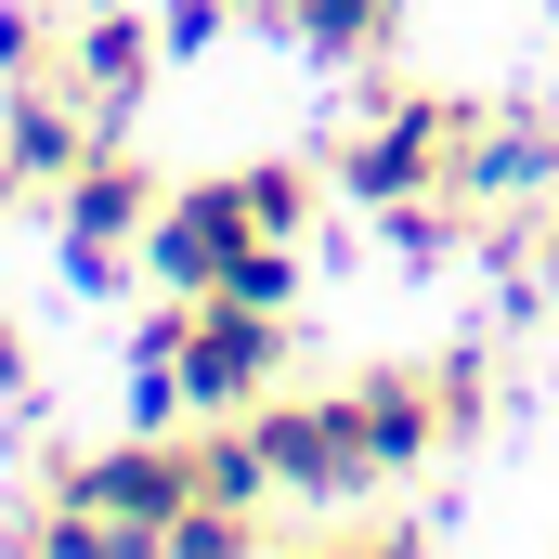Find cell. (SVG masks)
Returning a JSON list of instances; mask_svg holds the SVG:
<instances>
[{
    "mask_svg": "<svg viewBox=\"0 0 559 559\" xmlns=\"http://www.w3.org/2000/svg\"><path fill=\"white\" fill-rule=\"evenodd\" d=\"M481 404H495L481 352H455V365H365V378H352V417H365V442H378V481H404V468H429L442 442H468Z\"/></svg>",
    "mask_w": 559,
    "mask_h": 559,
    "instance_id": "1",
    "label": "cell"
},
{
    "mask_svg": "<svg viewBox=\"0 0 559 559\" xmlns=\"http://www.w3.org/2000/svg\"><path fill=\"white\" fill-rule=\"evenodd\" d=\"M52 495H79L92 521H118V547L143 559V547H169V521L195 508V429H131L105 455H66Z\"/></svg>",
    "mask_w": 559,
    "mask_h": 559,
    "instance_id": "2",
    "label": "cell"
},
{
    "mask_svg": "<svg viewBox=\"0 0 559 559\" xmlns=\"http://www.w3.org/2000/svg\"><path fill=\"white\" fill-rule=\"evenodd\" d=\"M455 131H468V105H455V92H378L325 169H338V195H352V209H391V195L455 182Z\"/></svg>",
    "mask_w": 559,
    "mask_h": 559,
    "instance_id": "3",
    "label": "cell"
},
{
    "mask_svg": "<svg viewBox=\"0 0 559 559\" xmlns=\"http://www.w3.org/2000/svg\"><path fill=\"white\" fill-rule=\"evenodd\" d=\"M156 195H169V182H156L131 143L105 131L92 156H79V169H66V182H52V235H66V274H79V286H118V261H143V222H156Z\"/></svg>",
    "mask_w": 559,
    "mask_h": 559,
    "instance_id": "4",
    "label": "cell"
},
{
    "mask_svg": "<svg viewBox=\"0 0 559 559\" xmlns=\"http://www.w3.org/2000/svg\"><path fill=\"white\" fill-rule=\"evenodd\" d=\"M248 429H261V455H274V495H378V442H365V417H352V378L338 391H274V404H248Z\"/></svg>",
    "mask_w": 559,
    "mask_h": 559,
    "instance_id": "5",
    "label": "cell"
},
{
    "mask_svg": "<svg viewBox=\"0 0 559 559\" xmlns=\"http://www.w3.org/2000/svg\"><path fill=\"white\" fill-rule=\"evenodd\" d=\"M248 182L235 169H209V182H169L156 195V222H143V274L156 286H222L235 261H248Z\"/></svg>",
    "mask_w": 559,
    "mask_h": 559,
    "instance_id": "6",
    "label": "cell"
},
{
    "mask_svg": "<svg viewBox=\"0 0 559 559\" xmlns=\"http://www.w3.org/2000/svg\"><path fill=\"white\" fill-rule=\"evenodd\" d=\"M156 66H169V39H156V13H131V0H92V13H66V92L105 118V131H131L143 92H156Z\"/></svg>",
    "mask_w": 559,
    "mask_h": 559,
    "instance_id": "7",
    "label": "cell"
},
{
    "mask_svg": "<svg viewBox=\"0 0 559 559\" xmlns=\"http://www.w3.org/2000/svg\"><path fill=\"white\" fill-rule=\"evenodd\" d=\"M455 195H468V209H534V195H559V131L534 105H468V131H455Z\"/></svg>",
    "mask_w": 559,
    "mask_h": 559,
    "instance_id": "8",
    "label": "cell"
},
{
    "mask_svg": "<svg viewBox=\"0 0 559 559\" xmlns=\"http://www.w3.org/2000/svg\"><path fill=\"white\" fill-rule=\"evenodd\" d=\"M92 143H105V118H92L66 79H0V156H13L39 195H52V182L92 156Z\"/></svg>",
    "mask_w": 559,
    "mask_h": 559,
    "instance_id": "9",
    "label": "cell"
},
{
    "mask_svg": "<svg viewBox=\"0 0 559 559\" xmlns=\"http://www.w3.org/2000/svg\"><path fill=\"white\" fill-rule=\"evenodd\" d=\"M248 13L286 26L299 52H325V66H365V52L391 39V13H404V0H248Z\"/></svg>",
    "mask_w": 559,
    "mask_h": 559,
    "instance_id": "10",
    "label": "cell"
},
{
    "mask_svg": "<svg viewBox=\"0 0 559 559\" xmlns=\"http://www.w3.org/2000/svg\"><path fill=\"white\" fill-rule=\"evenodd\" d=\"M235 182H248V222H261V235H312L325 195H338V169H299V156H248Z\"/></svg>",
    "mask_w": 559,
    "mask_h": 559,
    "instance_id": "11",
    "label": "cell"
},
{
    "mask_svg": "<svg viewBox=\"0 0 559 559\" xmlns=\"http://www.w3.org/2000/svg\"><path fill=\"white\" fill-rule=\"evenodd\" d=\"M299 547H325V559H404V547H429V521H404V508H365V521H312Z\"/></svg>",
    "mask_w": 559,
    "mask_h": 559,
    "instance_id": "12",
    "label": "cell"
},
{
    "mask_svg": "<svg viewBox=\"0 0 559 559\" xmlns=\"http://www.w3.org/2000/svg\"><path fill=\"white\" fill-rule=\"evenodd\" d=\"M52 66H66V13L0 0V79H52Z\"/></svg>",
    "mask_w": 559,
    "mask_h": 559,
    "instance_id": "13",
    "label": "cell"
},
{
    "mask_svg": "<svg viewBox=\"0 0 559 559\" xmlns=\"http://www.w3.org/2000/svg\"><path fill=\"white\" fill-rule=\"evenodd\" d=\"M235 13H248V0H156V39H169V52H209Z\"/></svg>",
    "mask_w": 559,
    "mask_h": 559,
    "instance_id": "14",
    "label": "cell"
},
{
    "mask_svg": "<svg viewBox=\"0 0 559 559\" xmlns=\"http://www.w3.org/2000/svg\"><path fill=\"white\" fill-rule=\"evenodd\" d=\"M26 378H39V365H26V325L0 312V404H26Z\"/></svg>",
    "mask_w": 559,
    "mask_h": 559,
    "instance_id": "15",
    "label": "cell"
},
{
    "mask_svg": "<svg viewBox=\"0 0 559 559\" xmlns=\"http://www.w3.org/2000/svg\"><path fill=\"white\" fill-rule=\"evenodd\" d=\"M26 195H39V182H26V169L0 156V235H13V209H26Z\"/></svg>",
    "mask_w": 559,
    "mask_h": 559,
    "instance_id": "16",
    "label": "cell"
}]
</instances>
